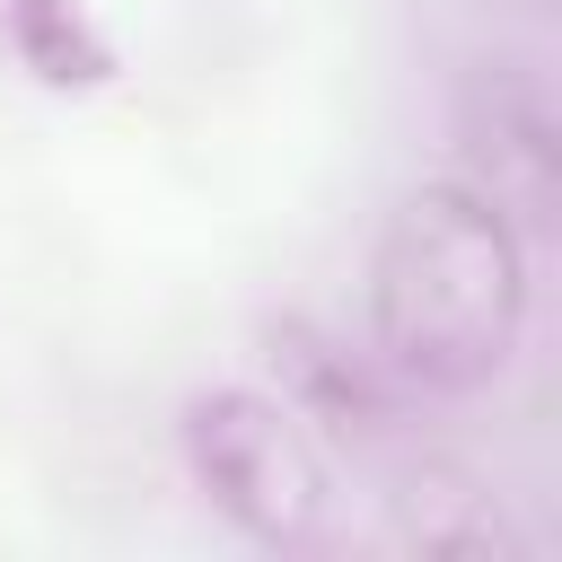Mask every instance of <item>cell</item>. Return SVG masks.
<instances>
[{
	"instance_id": "3957f363",
	"label": "cell",
	"mask_w": 562,
	"mask_h": 562,
	"mask_svg": "<svg viewBox=\"0 0 562 562\" xmlns=\"http://www.w3.org/2000/svg\"><path fill=\"white\" fill-rule=\"evenodd\" d=\"M448 123H457V149H465V184L518 237H544L562 220V114H553L544 70L518 61V53L465 61L457 97H448Z\"/></svg>"
},
{
	"instance_id": "277c9868",
	"label": "cell",
	"mask_w": 562,
	"mask_h": 562,
	"mask_svg": "<svg viewBox=\"0 0 562 562\" xmlns=\"http://www.w3.org/2000/svg\"><path fill=\"white\" fill-rule=\"evenodd\" d=\"M386 518H395L404 553H430V562H518V527H509L501 492L483 474H465L457 457H404V474L386 492Z\"/></svg>"
},
{
	"instance_id": "7a4b0ae2",
	"label": "cell",
	"mask_w": 562,
	"mask_h": 562,
	"mask_svg": "<svg viewBox=\"0 0 562 562\" xmlns=\"http://www.w3.org/2000/svg\"><path fill=\"white\" fill-rule=\"evenodd\" d=\"M184 465L255 544L272 553L334 544V465L299 404L255 386H202L184 404Z\"/></svg>"
},
{
	"instance_id": "5b68a950",
	"label": "cell",
	"mask_w": 562,
	"mask_h": 562,
	"mask_svg": "<svg viewBox=\"0 0 562 562\" xmlns=\"http://www.w3.org/2000/svg\"><path fill=\"white\" fill-rule=\"evenodd\" d=\"M263 342H272V369H281V404H299L307 422H334L342 439H386L395 430V378L378 369V351L369 360H351L325 325H307V316H272L263 325Z\"/></svg>"
},
{
	"instance_id": "6da1fadb",
	"label": "cell",
	"mask_w": 562,
	"mask_h": 562,
	"mask_svg": "<svg viewBox=\"0 0 562 562\" xmlns=\"http://www.w3.org/2000/svg\"><path fill=\"white\" fill-rule=\"evenodd\" d=\"M527 334V237L474 184L395 202L369 263V342L404 395H483Z\"/></svg>"
},
{
	"instance_id": "8992f818",
	"label": "cell",
	"mask_w": 562,
	"mask_h": 562,
	"mask_svg": "<svg viewBox=\"0 0 562 562\" xmlns=\"http://www.w3.org/2000/svg\"><path fill=\"white\" fill-rule=\"evenodd\" d=\"M9 44H18V61H26L44 88H97V79L114 70V53H105V35L88 26L79 0H9Z\"/></svg>"
}]
</instances>
